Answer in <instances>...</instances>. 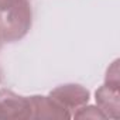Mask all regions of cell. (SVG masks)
<instances>
[{
    "mask_svg": "<svg viewBox=\"0 0 120 120\" xmlns=\"http://www.w3.org/2000/svg\"><path fill=\"white\" fill-rule=\"evenodd\" d=\"M31 27V7L28 0L0 11V31L3 41L13 42L23 38Z\"/></svg>",
    "mask_w": 120,
    "mask_h": 120,
    "instance_id": "cell-1",
    "label": "cell"
},
{
    "mask_svg": "<svg viewBox=\"0 0 120 120\" xmlns=\"http://www.w3.org/2000/svg\"><path fill=\"white\" fill-rule=\"evenodd\" d=\"M30 98L19 96L11 90H0V120H21L30 119Z\"/></svg>",
    "mask_w": 120,
    "mask_h": 120,
    "instance_id": "cell-2",
    "label": "cell"
},
{
    "mask_svg": "<svg viewBox=\"0 0 120 120\" xmlns=\"http://www.w3.org/2000/svg\"><path fill=\"white\" fill-rule=\"evenodd\" d=\"M49 96L56 100L68 112L78 110L81 106L89 102V90L81 85H62L51 90Z\"/></svg>",
    "mask_w": 120,
    "mask_h": 120,
    "instance_id": "cell-3",
    "label": "cell"
},
{
    "mask_svg": "<svg viewBox=\"0 0 120 120\" xmlns=\"http://www.w3.org/2000/svg\"><path fill=\"white\" fill-rule=\"evenodd\" d=\"M30 119H69L71 112L62 107L51 96H30Z\"/></svg>",
    "mask_w": 120,
    "mask_h": 120,
    "instance_id": "cell-4",
    "label": "cell"
},
{
    "mask_svg": "<svg viewBox=\"0 0 120 120\" xmlns=\"http://www.w3.org/2000/svg\"><path fill=\"white\" fill-rule=\"evenodd\" d=\"M120 86L105 83L96 90V103L100 112L110 119H120Z\"/></svg>",
    "mask_w": 120,
    "mask_h": 120,
    "instance_id": "cell-5",
    "label": "cell"
},
{
    "mask_svg": "<svg viewBox=\"0 0 120 120\" xmlns=\"http://www.w3.org/2000/svg\"><path fill=\"white\" fill-rule=\"evenodd\" d=\"M75 119H106V116L100 112L99 107L95 106H81L74 114Z\"/></svg>",
    "mask_w": 120,
    "mask_h": 120,
    "instance_id": "cell-6",
    "label": "cell"
},
{
    "mask_svg": "<svg viewBox=\"0 0 120 120\" xmlns=\"http://www.w3.org/2000/svg\"><path fill=\"white\" fill-rule=\"evenodd\" d=\"M105 83L112 85V86H120V76H119V59L107 68L106 72V78H105Z\"/></svg>",
    "mask_w": 120,
    "mask_h": 120,
    "instance_id": "cell-7",
    "label": "cell"
},
{
    "mask_svg": "<svg viewBox=\"0 0 120 120\" xmlns=\"http://www.w3.org/2000/svg\"><path fill=\"white\" fill-rule=\"evenodd\" d=\"M19 2H21V0H0V11H3V10H6L9 7L14 6Z\"/></svg>",
    "mask_w": 120,
    "mask_h": 120,
    "instance_id": "cell-8",
    "label": "cell"
},
{
    "mask_svg": "<svg viewBox=\"0 0 120 120\" xmlns=\"http://www.w3.org/2000/svg\"><path fill=\"white\" fill-rule=\"evenodd\" d=\"M2 42H3V37H2V31H0V47H2Z\"/></svg>",
    "mask_w": 120,
    "mask_h": 120,
    "instance_id": "cell-9",
    "label": "cell"
},
{
    "mask_svg": "<svg viewBox=\"0 0 120 120\" xmlns=\"http://www.w3.org/2000/svg\"><path fill=\"white\" fill-rule=\"evenodd\" d=\"M0 79H2V72H0Z\"/></svg>",
    "mask_w": 120,
    "mask_h": 120,
    "instance_id": "cell-10",
    "label": "cell"
}]
</instances>
